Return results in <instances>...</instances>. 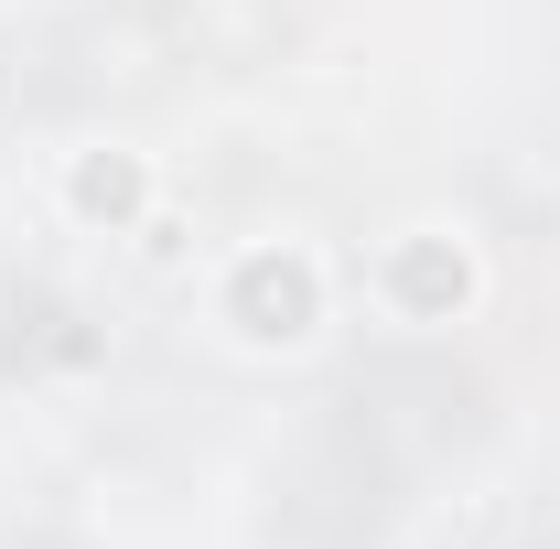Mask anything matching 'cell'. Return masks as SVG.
<instances>
[{"instance_id":"obj_1","label":"cell","mask_w":560,"mask_h":549,"mask_svg":"<svg viewBox=\"0 0 560 549\" xmlns=\"http://www.w3.org/2000/svg\"><path fill=\"white\" fill-rule=\"evenodd\" d=\"M313 270L302 259H248V280H237V335L248 344H302L313 335Z\"/></svg>"},{"instance_id":"obj_2","label":"cell","mask_w":560,"mask_h":549,"mask_svg":"<svg viewBox=\"0 0 560 549\" xmlns=\"http://www.w3.org/2000/svg\"><path fill=\"white\" fill-rule=\"evenodd\" d=\"M75 206L86 215H130L140 206V162H86V173H75Z\"/></svg>"}]
</instances>
